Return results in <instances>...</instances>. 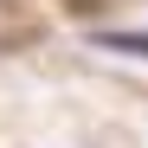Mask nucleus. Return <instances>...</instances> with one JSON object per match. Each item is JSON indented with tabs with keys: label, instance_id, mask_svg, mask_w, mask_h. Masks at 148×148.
Listing matches in <instances>:
<instances>
[{
	"label": "nucleus",
	"instance_id": "obj_1",
	"mask_svg": "<svg viewBox=\"0 0 148 148\" xmlns=\"http://www.w3.org/2000/svg\"><path fill=\"white\" fill-rule=\"evenodd\" d=\"M97 45H110V52H148V32H103Z\"/></svg>",
	"mask_w": 148,
	"mask_h": 148
}]
</instances>
